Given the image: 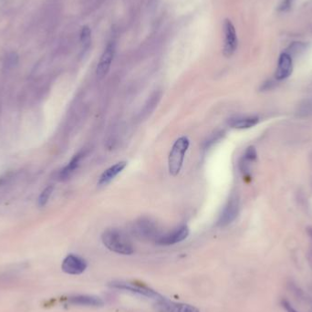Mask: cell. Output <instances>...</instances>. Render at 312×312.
Masks as SVG:
<instances>
[{
    "label": "cell",
    "mask_w": 312,
    "mask_h": 312,
    "mask_svg": "<svg viewBox=\"0 0 312 312\" xmlns=\"http://www.w3.org/2000/svg\"><path fill=\"white\" fill-rule=\"evenodd\" d=\"M101 241L107 249L117 254H133L134 249L131 240L121 230L115 228L107 229L101 235Z\"/></svg>",
    "instance_id": "1"
},
{
    "label": "cell",
    "mask_w": 312,
    "mask_h": 312,
    "mask_svg": "<svg viewBox=\"0 0 312 312\" xmlns=\"http://www.w3.org/2000/svg\"><path fill=\"white\" fill-rule=\"evenodd\" d=\"M189 145V139L185 136L178 138L174 143L168 157V170L172 176L179 175Z\"/></svg>",
    "instance_id": "2"
},
{
    "label": "cell",
    "mask_w": 312,
    "mask_h": 312,
    "mask_svg": "<svg viewBox=\"0 0 312 312\" xmlns=\"http://www.w3.org/2000/svg\"><path fill=\"white\" fill-rule=\"evenodd\" d=\"M109 286L113 289H117V290H122V291L131 292L133 294H138L141 296L150 298L156 302H160L165 299L161 294H159L158 292L153 291L147 287L138 286L136 284L125 282V281H112L111 283H109Z\"/></svg>",
    "instance_id": "3"
},
{
    "label": "cell",
    "mask_w": 312,
    "mask_h": 312,
    "mask_svg": "<svg viewBox=\"0 0 312 312\" xmlns=\"http://www.w3.org/2000/svg\"><path fill=\"white\" fill-rule=\"evenodd\" d=\"M239 213V198L237 195H232L228 199L226 207H224L222 213L217 221L218 227H227L233 222Z\"/></svg>",
    "instance_id": "4"
},
{
    "label": "cell",
    "mask_w": 312,
    "mask_h": 312,
    "mask_svg": "<svg viewBox=\"0 0 312 312\" xmlns=\"http://www.w3.org/2000/svg\"><path fill=\"white\" fill-rule=\"evenodd\" d=\"M224 35H225V41H224V48L223 53L226 57H231L234 53L236 52L238 48V37L236 28L233 23L229 19H226L224 22Z\"/></svg>",
    "instance_id": "5"
},
{
    "label": "cell",
    "mask_w": 312,
    "mask_h": 312,
    "mask_svg": "<svg viewBox=\"0 0 312 312\" xmlns=\"http://www.w3.org/2000/svg\"><path fill=\"white\" fill-rule=\"evenodd\" d=\"M133 232L141 239L155 240L161 236L159 235L157 227L148 219H141L134 224Z\"/></svg>",
    "instance_id": "6"
},
{
    "label": "cell",
    "mask_w": 312,
    "mask_h": 312,
    "mask_svg": "<svg viewBox=\"0 0 312 312\" xmlns=\"http://www.w3.org/2000/svg\"><path fill=\"white\" fill-rule=\"evenodd\" d=\"M88 265L86 260L79 256L69 255L65 258L61 265V269L66 274L69 275H80L87 269Z\"/></svg>",
    "instance_id": "7"
},
{
    "label": "cell",
    "mask_w": 312,
    "mask_h": 312,
    "mask_svg": "<svg viewBox=\"0 0 312 312\" xmlns=\"http://www.w3.org/2000/svg\"><path fill=\"white\" fill-rule=\"evenodd\" d=\"M115 49H116V46L114 41L108 43V45L106 46L105 49L102 53L100 61L97 66V69H96V74L99 78L101 79L105 77L107 73L109 72L111 62L115 55Z\"/></svg>",
    "instance_id": "8"
},
{
    "label": "cell",
    "mask_w": 312,
    "mask_h": 312,
    "mask_svg": "<svg viewBox=\"0 0 312 312\" xmlns=\"http://www.w3.org/2000/svg\"><path fill=\"white\" fill-rule=\"evenodd\" d=\"M189 235V228L187 226H181L174 231L165 235L160 236L155 243L160 246H172L175 244L180 243L187 238Z\"/></svg>",
    "instance_id": "9"
},
{
    "label": "cell",
    "mask_w": 312,
    "mask_h": 312,
    "mask_svg": "<svg viewBox=\"0 0 312 312\" xmlns=\"http://www.w3.org/2000/svg\"><path fill=\"white\" fill-rule=\"evenodd\" d=\"M155 309L159 312H200L195 306L185 303H175L164 299L156 302Z\"/></svg>",
    "instance_id": "10"
},
{
    "label": "cell",
    "mask_w": 312,
    "mask_h": 312,
    "mask_svg": "<svg viewBox=\"0 0 312 312\" xmlns=\"http://www.w3.org/2000/svg\"><path fill=\"white\" fill-rule=\"evenodd\" d=\"M68 302L74 306L82 307H102L104 302L100 297L92 295H76L69 297Z\"/></svg>",
    "instance_id": "11"
},
{
    "label": "cell",
    "mask_w": 312,
    "mask_h": 312,
    "mask_svg": "<svg viewBox=\"0 0 312 312\" xmlns=\"http://www.w3.org/2000/svg\"><path fill=\"white\" fill-rule=\"evenodd\" d=\"M292 69H293V63H292V58L291 55L288 53L281 54L279 59L278 69L276 71V78L279 80L289 78L292 73Z\"/></svg>",
    "instance_id": "12"
},
{
    "label": "cell",
    "mask_w": 312,
    "mask_h": 312,
    "mask_svg": "<svg viewBox=\"0 0 312 312\" xmlns=\"http://www.w3.org/2000/svg\"><path fill=\"white\" fill-rule=\"evenodd\" d=\"M126 165H127V163L122 161V162H119L111 167H109L108 169H106L101 174V177L98 181V185L99 186H105V185H109L111 181L116 177L117 175H119L120 173H122V170L126 167Z\"/></svg>",
    "instance_id": "13"
},
{
    "label": "cell",
    "mask_w": 312,
    "mask_h": 312,
    "mask_svg": "<svg viewBox=\"0 0 312 312\" xmlns=\"http://www.w3.org/2000/svg\"><path fill=\"white\" fill-rule=\"evenodd\" d=\"M259 121L257 116H239L230 119L228 123L235 129H249L257 125Z\"/></svg>",
    "instance_id": "14"
},
{
    "label": "cell",
    "mask_w": 312,
    "mask_h": 312,
    "mask_svg": "<svg viewBox=\"0 0 312 312\" xmlns=\"http://www.w3.org/2000/svg\"><path fill=\"white\" fill-rule=\"evenodd\" d=\"M83 155H84V154L82 152L76 154V155L73 156V158L70 160L69 164H67L63 169L60 170L59 175H58V177H59L60 180H67V179H69L71 175H73V173L78 168V166H79V163H80L81 159L83 157Z\"/></svg>",
    "instance_id": "15"
},
{
    "label": "cell",
    "mask_w": 312,
    "mask_h": 312,
    "mask_svg": "<svg viewBox=\"0 0 312 312\" xmlns=\"http://www.w3.org/2000/svg\"><path fill=\"white\" fill-rule=\"evenodd\" d=\"M258 154L257 151L253 146H250L246 150L245 154L243 155V158L240 162V169L242 171V173L245 175H249V168H250V164L254 163L257 160Z\"/></svg>",
    "instance_id": "16"
},
{
    "label": "cell",
    "mask_w": 312,
    "mask_h": 312,
    "mask_svg": "<svg viewBox=\"0 0 312 312\" xmlns=\"http://www.w3.org/2000/svg\"><path fill=\"white\" fill-rule=\"evenodd\" d=\"M79 39H80V43L82 45L83 50H87L90 48V42H91V31L89 26H84L81 27L80 33H79Z\"/></svg>",
    "instance_id": "17"
},
{
    "label": "cell",
    "mask_w": 312,
    "mask_h": 312,
    "mask_svg": "<svg viewBox=\"0 0 312 312\" xmlns=\"http://www.w3.org/2000/svg\"><path fill=\"white\" fill-rule=\"evenodd\" d=\"M53 189H54V187H53L52 185H49V186L46 187V188L41 192L40 196L38 197V206H39V207H43L46 206V204L48 203L49 197H50L51 194H52Z\"/></svg>",
    "instance_id": "18"
},
{
    "label": "cell",
    "mask_w": 312,
    "mask_h": 312,
    "mask_svg": "<svg viewBox=\"0 0 312 312\" xmlns=\"http://www.w3.org/2000/svg\"><path fill=\"white\" fill-rule=\"evenodd\" d=\"M18 63V55L16 52L8 53L5 58V65L6 69H13Z\"/></svg>",
    "instance_id": "19"
},
{
    "label": "cell",
    "mask_w": 312,
    "mask_h": 312,
    "mask_svg": "<svg viewBox=\"0 0 312 312\" xmlns=\"http://www.w3.org/2000/svg\"><path fill=\"white\" fill-rule=\"evenodd\" d=\"M294 1L295 0H282L280 7H279V11L286 12V11L290 10Z\"/></svg>",
    "instance_id": "20"
},
{
    "label": "cell",
    "mask_w": 312,
    "mask_h": 312,
    "mask_svg": "<svg viewBox=\"0 0 312 312\" xmlns=\"http://www.w3.org/2000/svg\"><path fill=\"white\" fill-rule=\"evenodd\" d=\"M281 304H282V307L286 310L287 312H299L298 311H296L294 308L291 306L290 302H287V301H282V302H281Z\"/></svg>",
    "instance_id": "21"
},
{
    "label": "cell",
    "mask_w": 312,
    "mask_h": 312,
    "mask_svg": "<svg viewBox=\"0 0 312 312\" xmlns=\"http://www.w3.org/2000/svg\"><path fill=\"white\" fill-rule=\"evenodd\" d=\"M311 235H312V232H311Z\"/></svg>",
    "instance_id": "22"
}]
</instances>
